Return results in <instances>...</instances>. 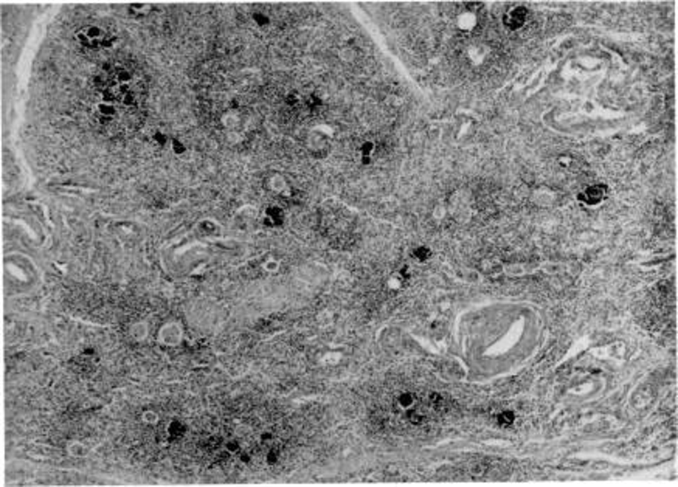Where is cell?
I'll return each mask as SVG.
<instances>
[{"instance_id": "2", "label": "cell", "mask_w": 678, "mask_h": 487, "mask_svg": "<svg viewBox=\"0 0 678 487\" xmlns=\"http://www.w3.org/2000/svg\"><path fill=\"white\" fill-rule=\"evenodd\" d=\"M115 28L106 21H92L76 32V41L84 50L87 52H101L114 44Z\"/></svg>"}, {"instance_id": "4", "label": "cell", "mask_w": 678, "mask_h": 487, "mask_svg": "<svg viewBox=\"0 0 678 487\" xmlns=\"http://www.w3.org/2000/svg\"><path fill=\"white\" fill-rule=\"evenodd\" d=\"M604 197V188L602 186H591L590 190H587V193H585V200H587V204L590 205H595L597 202H601Z\"/></svg>"}, {"instance_id": "1", "label": "cell", "mask_w": 678, "mask_h": 487, "mask_svg": "<svg viewBox=\"0 0 678 487\" xmlns=\"http://www.w3.org/2000/svg\"><path fill=\"white\" fill-rule=\"evenodd\" d=\"M92 125L106 138H126L145 120L148 76L138 61L115 56L106 61L94 78Z\"/></svg>"}, {"instance_id": "3", "label": "cell", "mask_w": 678, "mask_h": 487, "mask_svg": "<svg viewBox=\"0 0 678 487\" xmlns=\"http://www.w3.org/2000/svg\"><path fill=\"white\" fill-rule=\"evenodd\" d=\"M527 16H528V11L525 10V8H517L512 11V13L506 17V23L511 28H518L520 25H523V22L527 21Z\"/></svg>"}]
</instances>
